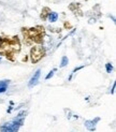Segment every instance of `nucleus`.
I'll return each instance as SVG.
<instances>
[{"label":"nucleus","instance_id":"nucleus-1","mask_svg":"<svg viewBox=\"0 0 116 132\" xmlns=\"http://www.w3.org/2000/svg\"><path fill=\"white\" fill-rule=\"evenodd\" d=\"M19 50H21V44L17 37H13L12 39L0 38V53L1 54L8 57L13 53L19 52Z\"/></svg>","mask_w":116,"mask_h":132},{"label":"nucleus","instance_id":"nucleus-2","mask_svg":"<svg viewBox=\"0 0 116 132\" xmlns=\"http://www.w3.org/2000/svg\"><path fill=\"white\" fill-rule=\"evenodd\" d=\"M23 33L27 39H31L36 43H41L43 41V33L44 30L41 27H36V28H23Z\"/></svg>","mask_w":116,"mask_h":132},{"label":"nucleus","instance_id":"nucleus-3","mask_svg":"<svg viewBox=\"0 0 116 132\" xmlns=\"http://www.w3.org/2000/svg\"><path fill=\"white\" fill-rule=\"evenodd\" d=\"M45 51L42 46H33L30 50V58H31L32 63H37L38 61H40L42 59V57L44 56Z\"/></svg>","mask_w":116,"mask_h":132},{"label":"nucleus","instance_id":"nucleus-4","mask_svg":"<svg viewBox=\"0 0 116 132\" xmlns=\"http://www.w3.org/2000/svg\"><path fill=\"white\" fill-rule=\"evenodd\" d=\"M23 125V119H15L12 122H8L1 127V132H17L19 127Z\"/></svg>","mask_w":116,"mask_h":132},{"label":"nucleus","instance_id":"nucleus-5","mask_svg":"<svg viewBox=\"0 0 116 132\" xmlns=\"http://www.w3.org/2000/svg\"><path fill=\"white\" fill-rule=\"evenodd\" d=\"M40 75H41V70L40 69H38L36 71V73L32 75V77L30 78V81H29V83H28V87H33V86H36L37 84H38V82H39V78H40Z\"/></svg>","mask_w":116,"mask_h":132},{"label":"nucleus","instance_id":"nucleus-6","mask_svg":"<svg viewBox=\"0 0 116 132\" xmlns=\"http://www.w3.org/2000/svg\"><path fill=\"white\" fill-rule=\"evenodd\" d=\"M99 118H96L95 120H86L85 121V127L89 131H95L96 130V121H98Z\"/></svg>","mask_w":116,"mask_h":132},{"label":"nucleus","instance_id":"nucleus-7","mask_svg":"<svg viewBox=\"0 0 116 132\" xmlns=\"http://www.w3.org/2000/svg\"><path fill=\"white\" fill-rule=\"evenodd\" d=\"M79 8H81V5L79 3H71L70 5H69V9L71 10V11H73L75 14H79V15H83V13H82V11L79 10Z\"/></svg>","mask_w":116,"mask_h":132},{"label":"nucleus","instance_id":"nucleus-8","mask_svg":"<svg viewBox=\"0 0 116 132\" xmlns=\"http://www.w3.org/2000/svg\"><path fill=\"white\" fill-rule=\"evenodd\" d=\"M49 13H51V10H49V8L44 7V8L42 9V12H41V15H40L41 20H47V17H48Z\"/></svg>","mask_w":116,"mask_h":132},{"label":"nucleus","instance_id":"nucleus-9","mask_svg":"<svg viewBox=\"0 0 116 132\" xmlns=\"http://www.w3.org/2000/svg\"><path fill=\"white\" fill-rule=\"evenodd\" d=\"M47 18H48V20L51 23H54V22H56V20H58V14L56 13V12H51Z\"/></svg>","mask_w":116,"mask_h":132},{"label":"nucleus","instance_id":"nucleus-10","mask_svg":"<svg viewBox=\"0 0 116 132\" xmlns=\"http://www.w3.org/2000/svg\"><path fill=\"white\" fill-rule=\"evenodd\" d=\"M68 62H69L68 57H67V56H63V57L61 58V62H60V68L66 67V66L68 65Z\"/></svg>","mask_w":116,"mask_h":132},{"label":"nucleus","instance_id":"nucleus-11","mask_svg":"<svg viewBox=\"0 0 116 132\" xmlns=\"http://www.w3.org/2000/svg\"><path fill=\"white\" fill-rule=\"evenodd\" d=\"M105 69H106L107 73H111V72L113 71V66H112L111 63H106V65H105Z\"/></svg>","mask_w":116,"mask_h":132},{"label":"nucleus","instance_id":"nucleus-12","mask_svg":"<svg viewBox=\"0 0 116 132\" xmlns=\"http://www.w3.org/2000/svg\"><path fill=\"white\" fill-rule=\"evenodd\" d=\"M55 71H56V69H53V70H52V71L49 72V73L46 75V77H45V80L47 81V80H49V78H52V77H53V75H54V72H55Z\"/></svg>","mask_w":116,"mask_h":132},{"label":"nucleus","instance_id":"nucleus-13","mask_svg":"<svg viewBox=\"0 0 116 132\" xmlns=\"http://www.w3.org/2000/svg\"><path fill=\"white\" fill-rule=\"evenodd\" d=\"M5 90H6V87L5 86H0V93L4 92Z\"/></svg>","mask_w":116,"mask_h":132},{"label":"nucleus","instance_id":"nucleus-14","mask_svg":"<svg viewBox=\"0 0 116 132\" xmlns=\"http://www.w3.org/2000/svg\"><path fill=\"white\" fill-rule=\"evenodd\" d=\"M114 89H115V83H114L113 86H112V90H111V93H112V95L114 93Z\"/></svg>","mask_w":116,"mask_h":132},{"label":"nucleus","instance_id":"nucleus-15","mask_svg":"<svg viewBox=\"0 0 116 132\" xmlns=\"http://www.w3.org/2000/svg\"><path fill=\"white\" fill-rule=\"evenodd\" d=\"M0 60H1V58H0Z\"/></svg>","mask_w":116,"mask_h":132}]
</instances>
